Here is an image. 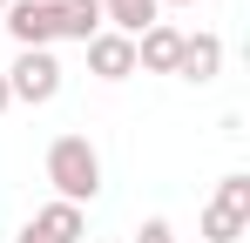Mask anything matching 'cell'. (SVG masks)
Wrapping results in <instances>:
<instances>
[{
    "label": "cell",
    "mask_w": 250,
    "mask_h": 243,
    "mask_svg": "<svg viewBox=\"0 0 250 243\" xmlns=\"http://www.w3.org/2000/svg\"><path fill=\"white\" fill-rule=\"evenodd\" d=\"M82 237H88V216L75 202H41L21 230V243H82Z\"/></svg>",
    "instance_id": "4"
},
{
    "label": "cell",
    "mask_w": 250,
    "mask_h": 243,
    "mask_svg": "<svg viewBox=\"0 0 250 243\" xmlns=\"http://www.w3.org/2000/svg\"><path fill=\"white\" fill-rule=\"evenodd\" d=\"M176 75H183V81H196V88H203V81H216V75H223V40H216V34H183Z\"/></svg>",
    "instance_id": "7"
},
{
    "label": "cell",
    "mask_w": 250,
    "mask_h": 243,
    "mask_svg": "<svg viewBox=\"0 0 250 243\" xmlns=\"http://www.w3.org/2000/svg\"><path fill=\"white\" fill-rule=\"evenodd\" d=\"M0 14H7V0H0Z\"/></svg>",
    "instance_id": "15"
},
{
    "label": "cell",
    "mask_w": 250,
    "mask_h": 243,
    "mask_svg": "<svg viewBox=\"0 0 250 243\" xmlns=\"http://www.w3.org/2000/svg\"><path fill=\"white\" fill-rule=\"evenodd\" d=\"M216 202L237 209V216H250V176H223V182H216Z\"/></svg>",
    "instance_id": "11"
},
{
    "label": "cell",
    "mask_w": 250,
    "mask_h": 243,
    "mask_svg": "<svg viewBox=\"0 0 250 243\" xmlns=\"http://www.w3.org/2000/svg\"><path fill=\"white\" fill-rule=\"evenodd\" d=\"M7 34H14V47H54L61 40V7L54 0H7Z\"/></svg>",
    "instance_id": "3"
},
{
    "label": "cell",
    "mask_w": 250,
    "mask_h": 243,
    "mask_svg": "<svg viewBox=\"0 0 250 243\" xmlns=\"http://www.w3.org/2000/svg\"><path fill=\"white\" fill-rule=\"evenodd\" d=\"M7 108H14V95H7V75H0V115H7Z\"/></svg>",
    "instance_id": "13"
},
{
    "label": "cell",
    "mask_w": 250,
    "mask_h": 243,
    "mask_svg": "<svg viewBox=\"0 0 250 243\" xmlns=\"http://www.w3.org/2000/svg\"><path fill=\"white\" fill-rule=\"evenodd\" d=\"M244 230H250V216H237V209H223V202L203 209V237L209 243H244Z\"/></svg>",
    "instance_id": "10"
},
{
    "label": "cell",
    "mask_w": 250,
    "mask_h": 243,
    "mask_svg": "<svg viewBox=\"0 0 250 243\" xmlns=\"http://www.w3.org/2000/svg\"><path fill=\"white\" fill-rule=\"evenodd\" d=\"M176 54H183V27H169V20L135 34V68L142 75H176Z\"/></svg>",
    "instance_id": "5"
},
{
    "label": "cell",
    "mask_w": 250,
    "mask_h": 243,
    "mask_svg": "<svg viewBox=\"0 0 250 243\" xmlns=\"http://www.w3.org/2000/svg\"><path fill=\"white\" fill-rule=\"evenodd\" d=\"M156 7H196V0H156Z\"/></svg>",
    "instance_id": "14"
},
{
    "label": "cell",
    "mask_w": 250,
    "mask_h": 243,
    "mask_svg": "<svg viewBox=\"0 0 250 243\" xmlns=\"http://www.w3.org/2000/svg\"><path fill=\"white\" fill-rule=\"evenodd\" d=\"M7 95L27 101V108H47V101L61 95V61H54V47H21L14 68H7Z\"/></svg>",
    "instance_id": "2"
},
{
    "label": "cell",
    "mask_w": 250,
    "mask_h": 243,
    "mask_svg": "<svg viewBox=\"0 0 250 243\" xmlns=\"http://www.w3.org/2000/svg\"><path fill=\"white\" fill-rule=\"evenodd\" d=\"M88 75H95V81H128V75H135V40L102 27V34L88 40Z\"/></svg>",
    "instance_id": "6"
},
{
    "label": "cell",
    "mask_w": 250,
    "mask_h": 243,
    "mask_svg": "<svg viewBox=\"0 0 250 243\" xmlns=\"http://www.w3.org/2000/svg\"><path fill=\"white\" fill-rule=\"evenodd\" d=\"M156 20H163V7H156V0H102V27H108V34H142V27H156Z\"/></svg>",
    "instance_id": "8"
},
{
    "label": "cell",
    "mask_w": 250,
    "mask_h": 243,
    "mask_svg": "<svg viewBox=\"0 0 250 243\" xmlns=\"http://www.w3.org/2000/svg\"><path fill=\"white\" fill-rule=\"evenodd\" d=\"M47 182H54V202L88 209L102 196V149L88 135H54L47 142Z\"/></svg>",
    "instance_id": "1"
},
{
    "label": "cell",
    "mask_w": 250,
    "mask_h": 243,
    "mask_svg": "<svg viewBox=\"0 0 250 243\" xmlns=\"http://www.w3.org/2000/svg\"><path fill=\"white\" fill-rule=\"evenodd\" d=\"M128 243H176V230H169V216H142V230Z\"/></svg>",
    "instance_id": "12"
},
{
    "label": "cell",
    "mask_w": 250,
    "mask_h": 243,
    "mask_svg": "<svg viewBox=\"0 0 250 243\" xmlns=\"http://www.w3.org/2000/svg\"><path fill=\"white\" fill-rule=\"evenodd\" d=\"M54 7H61V40H95L102 34V0H54Z\"/></svg>",
    "instance_id": "9"
}]
</instances>
